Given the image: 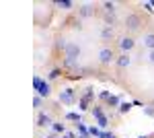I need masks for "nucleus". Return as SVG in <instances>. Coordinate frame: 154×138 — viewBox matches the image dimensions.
Here are the masks:
<instances>
[{
  "instance_id": "1",
  "label": "nucleus",
  "mask_w": 154,
  "mask_h": 138,
  "mask_svg": "<svg viewBox=\"0 0 154 138\" xmlns=\"http://www.w3.org/2000/svg\"><path fill=\"white\" fill-rule=\"evenodd\" d=\"M33 89L37 91L39 97H49V95H51V85H49L48 81H43L41 76H35V79H33Z\"/></svg>"
},
{
  "instance_id": "2",
  "label": "nucleus",
  "mask_w": 154,
  "mask_h": 138,
  "mask_svg": "<svg viewBox=\"0 0 154 138\" xmlns=\"http://www.w3.org/2000/svg\"><path fill=\"white\" fill-rule=\"evenodd\" d=\"M140 25H142V17H140L138 12H130V14L125 17V29H128L130 33H136V31L140 29Z\"/></svg>"
},
{
  "instance_id": "3",
  "label": "nucleus",
  "mask_w": 154,
  "mask_h": 138,
  "mask_svg": "<svg viewBox=\"0 0 154 138\" xmlns=\"http://www.w3.org/2000/svg\"><path fill=\"white\" fill-rule=\"evenodd\" d=\"M78 56H80V46L74 43V41H68L66 47H64V58H68V60H78Z\"/></svg>"
},
{
  "instance_id": "4",
  "label": "nucleus",
  "mask_w": 154,
  "mask_h": 138,
  "mask_svg": "<svg viewBox=\"0 0 154 138\" xmlns=\"http://www.w3.org/2000/svg\"><path fill=\"white\" fill-rule=\"evenodd\" d=\"M117 58H115V54H113V50L111 47H103L101 52H99V62L103 64V66H109L111 62H115Z\"/></svg>"
},
{
  "instance_id": "5",
  "label": "nucleus",
  "mask_w": 154,
  "mask_h": 138,
  "mask_svg": "<svg viewBox=\"0 0 154 138\" xmlns=\"http://www.w3.org/2000/svg\"><path fill=\"white\" fill-rule=\"evenodd\" d=\"M60 103H64V105H74L76 103L74 89H64V91L60 93Z\"/></svg>"
},
{
  "instance_id": "6",
  "label": "nucleus",
  "mask_w": 154,
  "mask_h": 138,
  "mask_svg": "<svg viewBox=\"0 0 154 138\" xmlns=\"http://www.w3.org/2000/svg\"><path fill=\"white\" fill-rule=\"evenodd\" d=\"M134 46H136L134 37H121V39H119V47H121V52H123V54L131 52V50H134Z\"/></svg>"
},
{
  "instance_id": "7",
  "label": "nucleus",
  "mask_w": 154,
  "mask_h": 138,
  "mask_svg": "<svg viewBox=\"0 0 154 138\" xmlns=\"http://www.w3.org/2000/svg\"><path fill=\"white\" fill-rule=\"evenodd\" d=\"M131 64V58H130V54H121V56L115 60V66H117L119 70H123V68H128Z\"/></svg>"
},
{
  "instance_id": "8",
  "label": "nucleus",
  "mask_w": 154,
  "mask_h": 138,
  "mask_svg": "<svg viewBox=\"0 0 154 138\" xmlns=\"http://www.w3.org/2000/svg\"><path fill=\"white\" fill-rule=\"evenodd\" d=\"M93 115L97 117L99 126H101V128H107V117H105V114H103V109H101V107H95V109H93Z\"/></svg>"
},
{
  "instance_id": "9",
  "label": "nucleus",
  "mask_w": 154,
  "mask_h": 138,
  "mask_svg": "<svg viewBox=\"0 0 154 138\" xmlns=\"http://www.w3.org/2000/svg\"><path fill=\"white\" fill-rule=\"evenodd\" d=\"M78 14H80V19H88V17H93L95 14V8H93V4H84L78 8Z\"/></svg>"
},
{
  "instance_id": "10",
  "label": "nucleus",
  "mask_w": 154,
  "mask_h": 138,
  "mask_svg": "<svg viewBox=\"0 0 154 138\" xmlns=\"http://www.w3.org/2000/svg\"><path fill=\"white\" fill-rule=\"evenodd\" d=\"M37 126H39V128L54 126V122H51V117H49L48 114H39V115H37Z\"/></svg>"
},
{
  "instance_id": "11",
  "label": "nucleus",
  "mask_w": 154,
  "mask_h": 138,
  "mask_svg": "<svg viewBox=\"0 0 154 138\" xmlns=\"http://www.w3.org/2000/svg\"><path fill=\"white\" fill-rule=\"evenodd\" d=\"M142 46L148 47L150 52H154V33H144L142 37Z\"/></svg>"
},
{
  "instance_id": "12",
  "label": "nucleus",
  "mask_w": 154,
  "mask_h": 138,
  "mask_svg": "<svg viewBox=\"0 0 154 138\" xmlns=\"http://www.w3.org/2000/svg\"><path fill=\"white\" fill-rule=\"evenodd\" d=\"M91 99H93V89H86V93H84V97L82 99H80V109H86V107H88V101H91Z\"/></svg>"
},
{
  "instance_id": "13",
  "label": "nucleus",
  "mask_w": 154,
  "mask_h": 138,
  "mask_svg": "<svg viewBox=\"0 0 154 138\" xmlns=\"http://www.w3.org/2000/svg\"><path fill=\"white\" fill-rule=\"evenodd\" d=\"M113 35H115L113 33V27H107L105 25V27L101 29V37H103V39H113Z\"/></svg>"
},
{
  "instance_id": "14",
  "label": "nucleus",
  "mask_w": 154,
  "mask_h": 138,
  "mask_svg": "<svg viewBox=\"0 0 154 138\" xmlns=\"http://www.w3.org/2000/svg\"><path fill=\"white\" fill-rule=\"evenodd\" d=\"M56 6L64 8V11H68V8H72V6H74V2H70V0H58V2H56Z\"/></svg>"
},
{
  "instance_id": "15",
  "label": "nucleus",
  "mask_w": 154,
  "mask_h": 138,
  "mask_svg": "<svg viewBox=\"0 0 154 138\" xmlns=\"http://www.w3.org/2000/svg\"><path fill=\"white\" fill-rule=\"evenodd\" d=\"M107 103H109V107H119V97H115V95H109L107 97Z\"/></svg>"
},
{
  "instance_id": "16",
  "label": "nucleus",
  "mask_w": 154,
  "mask_h": 138,
  "mask_svg": "<svg viewBox=\"0 0 154 138\" xmlns=\"http://www.w3.org/2000/svg\"><path fill=\"white\" fill-rule=\"evenodd\" d=\"M115 6H117L115 2H105V4H103V8H105L107 14H113V12H115Z\"/></svg>"
},
{
  "instance_id": "17",
  "label": "nucleus",
  "mask_w": 154,
  "mask_h": 138,
  "mask_svg": "<svg viewBox=\"0 0 154 138\" xmlns=\"http://www.w3.org/2000/svg\"><path fill=\"white\" fill-rule=\"evenodd\" d=\"M51 130H54V132H58V134H64V132H66V126H64V124H60V122H54Z\"/></svg>"
},
{
  "instance_id": "18",
  "label": "nucleus",
  "mask_w": 154,
  "mask_h": 138,
  "mask_svg": "<svg viewBox=\"0 0 154 138\" xmlns=\"http://www.w3.org/2000/svg\"><path fill=\"white\" fill-rule=\"evenodd\" d=\"M130 109H131V103H121V105L117 107V111H119V114H128Z\"/></svg>"
},
{
  "instance_id": "19",
  "label": "nucleus",
  "mask_w": 154,
  "mask_h": 138,
  "mask_svg": "<svg viewBox=\"0 0 154 138\" xmlns=\"http://www.w3.org/2000/svg\"><path fill=\"white\" fill-rule=\"evenodd\" d=\"M105 25H107V27H113V25H115V17L105 12Z\"/></svg>"
},
{
  "instance_id": "20",
  "label": "nucleus",
  "mask_w": 154,
  "mask_h": 138,
  "mask_svg": "<svg viewBox=\"0 0 154 138\" xmlns=\"http://www.w3.org/2000/svg\"><path fill=\"white\" fill-rule=\"evenodd\" d=\"M60 76V68H54V70H49V74H48V79L49 81H56Z\"/></svg>"
},
{
  "instance_id": "21",
  "label": "nucleus",
  "mask_w": 154,
  "mask_h": 138,
  "mask_svg": "<svg viewBox=\"0 0 154 138\" xmlns=\"http://www.w3.org/2000/svg\"><path fill=\"white\" fill-rule=\"evenodd\" d=\"M41 103H43V97L35 95V97H33V107H35V109H39V107H41Z\"/></svg>"
},
{
  "instance_id": "22",
  "label": "nucleus",
  "mask_w": 154,
  "mask_h": 138,
  "mask_svg": "<svg viewBox=\"0 0 154 138\" xmlns=\"http://www.w3.org/2000/svg\"><path fill=\"white\" fill-rule=\"evenodd\" d=\"M88 132H91V136H97V138H101V136H103V132H101L99 128H95V126H93V128H88Z\"/></svg>"
},
{
  "instance_id": "23",
  "label": "nucleus",
  "mask_w": 154,
  "mask_h": 138,
  "mask_svg": "<svg viewBox=\"0 0 154 138\" xmlns=\"http://www.w3.org/2000/svg\"><path fill=\"white\" fill-rule=\"evenodd\" d=\"M66 120H74V122L78 124V122H80V115L74 114V111H70V114H66Z\"/></svg>"
},
{
  "instance_id": "24",
  "label": "nucleus",
  "mask_w": 154,
  "mask_h": 138,
  "mask_svg": "<svg viewBox=\"0 0 154 138\" xmlns=\"http://www.w3.org/2000/svg\"><path fill=\"white\" fill-rule=\"evenodd\" d=\"M142 109H144V114H146V115L154 117V107H152V105H148V107H142Z\"/></svg>"
},
{
  "instance_id": "25",
  "label": "nucleus",
  "mask_w": 154,
  "mask_h": 138,
  "mask_svg": "<svg viewBox=\"0 0 154 138\" xmlns=\"http://www.w3.org/2000/svg\"><path fill=\"white\" fill-rule=\"evenodd\" d=\"M148 62L154 64V52H148Z\"/></svg>"
},
{
  "instance_id": "26",
  "label": "nucleus",
  "mask_w": 154,
  "mask_h": 138,
  "mask_svg": "<svg viewBox=\"0 0 154 138\" xmlns=\"http://www.w3.org/2000/svg\"><path fill=\"white\" fill-rule=\"evenodd\" d=\"M64 138H76L74 134H64Z\"/></svg>"
},
{
  "instance_id": "27",
  "label": "nucleus",
  "mask_w": 154,
  "mask_h": 138,
  "mask_svg": "<svg viewBox=\"0 0 154 138\" xmlns=\"http://www.w3.org/2000/svg\"><path fill=\"white\" fill-rule=\"evenodd\" d=\"M140 138H148V136H140Z\"/></svg>"
},
{
  "instance_id": "28",
  "label": "nucleus",
  "mask_w": 154,
  "mask_h": 138,
  "mask_svg": "<svg viewBox=\"0 0 154 138\" xmlns=\"http://www.w3.org/2000/svg\"><path fill=\"white\" fill-rule=\"evenodd\" d=\"M48 138H54V136H48Z\"/></svg>"
}]
</instances>
